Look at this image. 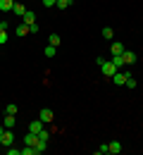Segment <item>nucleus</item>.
Returning <instances> with one entry per match:
<instances>
[{"label":"nucleus","mask_w":143,"mask_h":155,"mask_svg":"<svg viewBox=\"0 0 143 155\" xmlns=\"http://www.w3.org/2000/svg\"><path fill=\"white\" fill-rule=\"evenodd\" d=\"M0 29H10V21H5V19H0Z\"/></svg>","instance_id":"30"},{"label":"nucleus","mask_w":143,"mask_h":155,"mask_svg":"<svg viewBox=\"0 0 143 155\" xmlns=\"http://www.w3.org/2000/svg\"><path fill=\"white\" fill-rule=\"evenodd\" d=\"M36 143H38V134L29 131V134L24 136V146H36Z\"/></svg>","instance_id":"6"},{"label":"nucleus","mask_w":143,"mask_h":155,"mask_svg":"<svg viewBox=\"0 0 143 155\" xmlns=\"http://www.w3.org/2000/svg\"><path fill=\"white\" fill-rule=\"evenodd\" d=\"M38 117H41L43 122H53V110L50 107H43L41 112H38Z\"/></svg>","instance_id":"9"},{"label":"nucleus","mask_w":143,"mask_h":155,"mask_svg":"<svg viewBox=\"0 0 143 155\" xmlns=\"http://www.w3.org/2000/svg\"><path fill=\"white\" fill-rule=\"evenodd\" d=\"M0 146H5V148L15 146V131H12V129H5V134H2V141H0Z\"/></svg>","instance_id":"2"},{"label":"nucleus","mask_w":143,"mask_h":155,"mask_svg":"<svg viewBox=\"0 0 143 155\" xmlns=\"http://www.w3.org/2000/svg\"><path fill=\"white\" fill-rule=\"evenodd\" d=\"M21 155H36V148H34V146H24V148H21Z\"/></svg>","instance_id":"21"},{"label":"nucleus","mask_w":143,"mask_h":155,"mask_svg":"<svg viewBox=\"0 0 143 155\" xmlns=\"http://www.w3.org/2000/svg\"><path fill=\"white\" fill-rule=\"evenodd\" d=\"M69 5H72V0H57V7H60V10H67Z\"/></svg>","instance_id":"24"},{"label":"nucleus","mask_w":143,"mask_h":155,"mask_svg":"<svg viewBox=\"0 0 143 155\" xmlns=\"http://www.w3.org/2000/svg\"><path fill=\"white\" fill-rule=\"evenodd\" d=\"M15 34H17V36H26V34H29V26L21 21V24H17V26H15Z\"/></svg>","instance_id":"13"},{"label":"nucleus","mask_w":143,"mask_h":155,"mask_svg":"<svg viewBox=\"0 0 143 155\" xmlns=\"http://www.w3.org/2000/svg\"><path fill=\"white\" fill-rule=\"evenodd\" d=\"M124 50H126V48H124L122 43H112V48H110V53H112V55H122Z\"/></svg>","instance_id":"14"},{"label":"nucleus","mask_w":143,"mask_h":155,"mask_svg":"<svg viewBox=\"0 0 143 155\" xmlns=\"http://www.w3.org/2000/svg\"><path fill=\"white\" fill-rule=\"evenodd\" d=\"M12 12H15V17H24V15H26V7H24L21 2H15V7H12Z\"/></svg>","instance_id":"10"},{"label":"nucleus","mask_w":143,"mask_h":155,"mask_svg":"<svg viewBox=\"0 0 143 155\" xmlns=\"http://www.w3.org/2000/svg\"><path fill=\"white\" fill-rule=\"evenodd\" d=\"M34 148H36V155H41V153H45V148H48V141H41V138H38V143H36V146H34Z\"/></svg>","instance_id":"15"},{"label":"nucleus","mask_w":143,"mask_h":155,"mask_svg":"<svg viewBox=\"0 0 143 155\" xmlns=\"http://www.w3.org/2000/svg\"><path fill=\"white\" fill-rule=\"evenodd\" d=\"M2 127H5V129H15V115H5Z\"/></svg>","instance_id":"12"},{"label":"nucleus","mask_w":143,"mask_h":155,"mask_svg":"<svg viewBox=\"0 0 143 155\" xmlns=\"http://www.w3.org/2000/svg\"><path fill=\"white\" fill-rule=\"evenodd\" d=\"M38 138H41V141H50V134L43 129V131H38Z\"/></svg>","instance_id":"27"},{"label":"nucleus","mask_w":143,"mask_h":155,"mask_svg":"<svg viewBox=\"0 0 143 155\" xmlns=\"http://www.w3.org/2000/svg\"><path fill=\"white\" fill-rule=\"evenodd\" d=\"M21 21H24V24H26V26H31V24H36V15H34V12H31V10H26V15H24V17H21Z\"/></svg>","instance_id":"8"},{"label":"nucleus","mask_w":143,"mask_h":155,"mask_svg":"<svg viewBox=\"0 0 143 155\" xmlns=\"http://www.w3.org/2000/svg\"><path fill=\"white\" fill-rule=\"evenodd\" d=\"M126 77H129V74L119 69V72H117V74L112 77V84H117V86H124V84H126Z\"/></svg>","instance_id":"4"},{"label":"nucleus","mask_w":143,"mask_h":155,"mask_svg":"<svg viewBox=\"0 0 143 155\" xmlns=\"http://www.w3.org/2000/svg\"><path fill=\"white\" fill-rule=\"evenodd\" d=\"M100 69H102V74H105V77H110V79H112L117 72H119V69L115 67V62H112V60H105V62L100 64Z\"/></svg>","instance_id":"1"},{"label":"nucleus","mask_w":143,"mask_h":155,"mask_svg":"<svg viewBox=\"0 0 143 155\" xmlns=\"http://www.w3.org/2000/svg\"><path fill=\"white\" fill-rule=\"evenodd\" d=\"M12 7H15V0H0V10L2 12H12Z\"/></svg>","instance_id":"11"},{"label":"nucleus","mask_w":143,"mask_h":155,"mask_svg":"<svg viewBox=\"0 0 143 155\" xmlns=\"http://www.w3.org/2000/svg\"><path fill=\"white\" fill-rule=\"evenodd\" d=\"M43 5L45 7H53V5H57V0H43Z\"/></svg>","instance_id":"29"},{"label":"nucleus","mask_w":143,"mask_h":155,"mask_svg":"<svg viewBox=\"0 0 143 155\" xmlns=\"http://www.w3.org/2000/svg\"><path fill=\"white\" fill-rule=\"evenodd\" d=\"M7 155H21V150L15 148V146H10V148H7Z\"/></svg>","instance_id":"26"},{"label":"nucleus","mask_w":143,"mask_h":155,"mask_svg":"<svg viewBox=\"0 0 143 155\" xmlns=\"http://www.w3.org/2000/svg\"><path fill=\"white\" fill-rule=\"evenodd\" d=\"M107 148H110V155L122 153V143H119V141H110V143H107Z\"/></svg>","instance_id":"7"},{"label":"nucleus","mask_w":143,"mask_h":155,"mask_svg":"<svg viewBox=\"0 0 143 155\" xmlns=\"http://www.w3.org/2000/svg\"><path fill=\"white\" fill-rule=\"evenodd\" d=\"M5 115H17V105H15V103H10V105L5 107Z\"/></svg>","instance_id":"22"},{"label":"nucleus","mask_w":143,"mask_h":155,"mask_svg":"<svg viewBox=\"0 0 143 155\" xmlns=\"http://www.w3.org/2000/svg\"><path fill=\"white\" fill-rule=\"evenodd\" d=\"M107 153H110L107 143H100V146H98V150H96V155H107Z\"/></svg>","instance_id":"20"},{"label":"nucleus","mask_w":143,"mask_h":155,"mask_svg":"<svg viewBox=\"0 0 143 155\" xmlns=\"http://www.w3.org/2000/svg\"><path fill=\"white\" fill-rule=\"evenodd\" d=\"M110 60L115 62V67H117V69H122V67H124V60H122V55H112Z\"/></svg>","instance_id":"17"},{"label":"nucleus","mask_w":143,"mask_h":155,"mask_svg":"<svg viewBox=\"0 0 143 155\" xmlns=\"http://www.w3.org/2000/svg\"><path fill=\"white\" fill-rule=\"evenodd\" d=\"M48 43L57 48V45H60V36H57V34H50V36H48Z\"/></svg>","instance_id":"19"},{"label":"nucleus","mask_w":143,"mask_h":155,"mask_svg":"<svg viewBox=\"0 0 143 155\" xmlns=\"http://www.w3.org/2000/svg\"><path fill=\"white\" fill-rule=\"evenodd\" d=\"M29 34H38V24H31L29 26Z\"/></svg>","instance_id":"28"},{"label":"nucleus","mask_w":143,"mask_h":155,"mask_svg":"<svg viewBox=\"0 0 143 155\" xmlns=\"http://www.w3.org/2000/svg\"><path fill=\"white\" fill-rule=\"evenodd\" d=\"M2 134H5V127H0V141H2Z\"/></svg>","instance_id":"31"},{"label":"nucleus","mask_w":143,"mask_h":155,"mask_svg":"<svg viewBox=\"0 0 143 155\" xmlns=\"http://www.w3.org/2000/svg\"><path fill=\"white\" fill-rule=\"evenodd\" d=\"M102 38L112 41V38H115V31H112V29H110V26H105V29H102Z\"/></svg>","instance_id":"18"},{"label":"nucleus","mask_w":143,"mask_h":155,"mask_svg":"<svg viewBox=\"0 0 143 155\" xmlns=\"http://www.w3.org/2000/svg\"><path fill=\"white\" fill-rule=\"evenodd\" d=\"M43 53H45V58H55V53H57V48H55V45H50V43H48V45H45V50H43Z\"/></svg>","instance_id":"16"},{"label":"nucleus","mask_w":143,"mask_h":155,"mask_svg":"<svg viewBox=\"0 0 143 155\" xmlns=\"http://www.w3.org/2000/svg\"><path fill=\"white\" fill-rule=\"evenodd\" d=\"M43 124H45V122H43L41 117H38V119H31V122H29V131H34V134H38V131H43V129H45Z\"/></svg>","instance_id":"3"},{"label":"nucleus","mask_w":143,"mask_h":155,"mask_svg":"<svg viewBox=\"0 0 143 155\" xmlns=\"http://www.w3.org/2000/svg\"><path fill=\"white\" fill-rule=\"evenodd\" d=\"M124 86H129V88H136V79L129 74V77H126V84H124Z\"/></svg>","instance_id":"23"},{"label":"nucleus","mask_w":143,"mask_h":155,"mask_svg":"<svg viewBox=\"0 0 143 155\" xmlns=\"http://www.w3.org/2000/svg\"><path fill=\"white\" fill-rule=\"evenodd\" d=\"M122 60H124V64H134V62H136V53H131V50H124L122 53Z\"/></svg>","instance_id":"5"},{"label":"nucleus","mask_w":143,"mask_h":155,"mask_svg":"<svg viewBox=\"0 0 143 155\" xmlns=\"http://www.w3.org/2000/svg\"><path fill=\"white\" fill-rule=\"evenodd\" d=\"M7 43V29H0V45Z\"/></svg>","instance_id":"25"},{"label":"nucleus","mask_w":143,"mask_h":155,"mask_svg":"<svg viewBox=\"0 0 143 155\" xmlns=\"http://www.w3.org/2000/svg\"><path fill=\"white\" fill-rule=\"evenodd\" d=\"M15 2H19V0H15Z\"/></svg>","instance_id":"32"}]
</instances>
